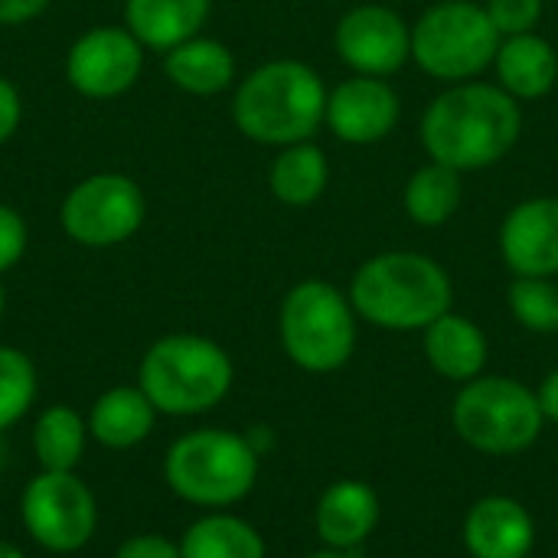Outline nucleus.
Returning <instances> with one entry per match:
<instances>
[{
  "instance_id": "32",
  "label": "nucleus",
  "mask_w": 558,
  "mask_h": 558,
  "mask_svg": "<svg viewBox=\"0 0 558 558\" xmlns=\"http://www.w3.org/2000/svg\"><path fill=\"white\" fill-rule=\"evenodd\" d=\"M52 0H0V26H20L36 20Z\"/></svg>"
},
{
  "instance_id": "33",
  "label": "nucleus",
  "mask_w": 558,
  "mask_h": 558,
  "mask_svg": "<svg viewBox=\"0 0 558 558\" xmlns=\"http://www.w3.org/2000/svg\"><path fill=\"white\" fill-rule=\"evenodd\" d=\"M536 399H539L543 418H549V422H556L558 425V369H553V373L543 379V386H539Z\"/></svg>"
},
{
  "instance_id": "9",
  "label": "nucleus",
  "mask_w": 558,
  "mask_h": 558,
  "mask_svg": "<svg viewBox=\"0 0 558 558\" xmlns=\"http://www.w3.org/2000/svg\"><path fill=\"white\" fill-rule=\"evenodd\" d=\"M20 520L36 546L69 556L92 543L98 504L75 471H39L20 497Z\"/></svg>"
},
{
  "instance_id": "10",
  "label": "nucleus",
  "mask_w": 558,
  "mask_h": 558,
  "mask_svg": "<svg viewBox=\"0 0 558 558\" xmlns=\"http://www.w3.org/2000/svg\"><path fill=\"white\" fill-rule=\"evenodd\" d=\"M147 216L141 186L124 173H92L75 183L59 209L62 232L85 248H111L128 242Z\"/></svg>"
},
{
  "instance_id": "4",
  "label": "nucleus",
  "mask_w": 558,
  "mask_h": 558,
  "mask_svg": "<svg viewBox=\"0 0 558 558\" xmlns=\"http://www.w3.org/2000/svg\"><path fill=\"white\" fill-rule=\"evenodd\" d=\"M229 353L199 333L160 337L141 360L137 386L160 415L186 418L216 409L232 389Z\"/></svg>"
},
{
  "instance_id": "19",
  "label": "nucleus",
  "mask_w": 558,
  "mask_h": 558,
  "mask_svg": "<svg viewBox=\"0 0 558 558\" xmlns=\"http://www.w3.org/2000/svg\"><path fill=\"white\" fill-rule=\"evenodd\" d=\"M497 78L500 88L510 92L517 101H533L553 92L558 82V52L539 33L504 36L497 49Z\"/></svg>"
},
{
  "instance_id": "27",
  "label": "nucleus",
  "mask_w": 558,
  "mask_h": 558,
  "mask_svg": "<svg viewBox=\"0 0 558 558\" xmlns=\"http://www.w3.org/2000/svg\"><path fill=\"white\" fill-rule=\"evenodd\" d=\"M507 301L526 330L558 333V284H553V278H517Z\"/></svg>"
},
{
  "instance_id": "16",
  "label": "nucleus",
  "mask_w": 558,
  "mask_h": 558,
  "mask_svg": "<svg viewBox=\"0 0 558 558\" xmlns=\"http://www.w3.org/2000/svg\"><path fill=\"white\" fill-rule=\"evenodd\" d=\"M379 523V497L363 481L330 484L314 510V526L324 546L343 553L363 546Z\"/></svg>"
},
{
  "instance_id": "36",
  "label": "nucleus",
  "mask_w": 558,
  "mask_h": 558,
  "mask_svg": "<svg viewBox=\"0 0 558 558\" xmlns=\"http://www.w3.org/2000/svg\"><path fill=\"white\" fill-rule=\"evenodd\" d=\"M3 307H7V298H3V284H0V317H3Z\"/></svg>"
},
{
  "instance_id": "17",
  "label": "nucleus",
  "mask_w": 558,
  "mask_h": 558,
  "mask_svg": "<svg viewBox=\"0 0 558 558\" xmlns=\"http://www.w3.org/2000/svg\"><path fill=\"white\" fill-rule=\"evenodd\" d=\"M213 10V0H128L124 26L144 49L170 52L173 46L199 36Z\"/></svg>"
},
{
  "instance_id": "14",
  "label": "nucleus",
  "mask_w": 558,
  "mask_h": 558,
  "mask_svg": "<svg viewBox=\"0 0 558 558\" xmlns=\"http://www.w3.org/2000/svg\"><path fill=\"white\" fill-rule=\"evenodd\" d=\"M500 255L517 278L558 275V196H533L507 213Z\"/></svg>"
},
{
  "instance_id": "18",
  "label": "nucleus",
  "mask_w": 558,
  "mask_h": 558,
  "mask_svg": "<svg viewBox=\"0 0 558 558\" xmlns=\"http://www.w3.org/2000/svg\"><path fill=\"white\" fill-rule=\"evenodd\" d=\"M425 360L441 379L471 383L487 366V337L471 317L448 311L425 327Z\"/></svg>"
},
{
  "instance_id": "30",
  "label": "nucleus",
  "mask_w": 558,
  "mask_h": 558,
  "mask_svg": "<svg viewBox=\"0 0 558 558\" xmlns=\"http://www.w3.org/2000/svg\"><path fill=\"white\" fill-rule=\"evenodd\" d=\"M114 558H183L180 556V546L160 533H141V536H131L118 546Z\"/></svg>"
},
{
  "instance_id": "15",
  "label": "nucleus",
  "mask_w": 558,
  "mask_h": 558,
  "mask_svg": "<svg viewBox=\"0 0 558 558\" xmlns=\"http://www.w3.org/2000/svg\"><path fill=\"white\" fill-rule=\"evenodd\" d=\"M536 543L530 510L513 497H484L468 510L464 546L471 558H526Z\"/></svg>"
},
{
  "instance_id": "7",
  "label": "nucleus",
  "mask_w": 558,
  "mask_h": 558,
  "mask_svg": "<svg viewBox=\"0 0 558 558\" xmlns=\"http://www.w3.org/2000/svg\"><path fill=\"white\" fill-rule=\"evenodd\" d=\"M504 36L487 7L474 0H438L412 26V59L438 82H474L494 65Z\"/></svg>"
},
{
  "instance_id": "23",
  "label": "nucleus",
  "mask_w": 558,
  "mask_h": 558,
  "mask_svg": "<svg viewBox=\"0 0 558 558\" xmlns=\"http://www.w3.org/2000/svg\"><path fill=\"white\" fill-rule=\"evenodd\" d=\"M183 558H265V539L258 530L232 513H209L196 520L183 539Z\"/></svg>"
},
{
  "instance_id": "28",
  "label": "nucleus",
  "mask_w": 558,
  "mask_h": 558,
  "mask_svg": "<svg viewBox=\"0 0 558 558\" xmlns=\"http://www.w3.org/2000/svg\"><path fill=\"white\" fill-rule=\"evenodd\" d=\"M487 13L500 29V36L536 33V23L543 16V0H487Z\"/></svg>"
},
{
  "instance_id": "29",
  "label": "nucleus",
  "mask_w": 558,
  "mask_h": 558,
  "mask_svg": "<svg viewBox=\"0 0 558 558\" xmlns=\"http://www.w3.org/2000/svg\"><path fill=\"white\" fill-rule=\"evenodd\" d=\"M26 239H29V235H26L23 216H20L13 206L0 203V275L10 271V268L23 258Z\"/></svg>"
},
{
  "instance_id": "5",
  "label": "nucleus",
  "mask_w": 558,
  "mask_h": 558,
  "mask_svg": "<svg viewBox=\"0 0 558 558\" xmlns=\"http://www.w3.org/2000/svg\"><path fill=\"white\" fill-rule=\"evenodd\" d=\"M258 451L248 438L226 428H199L177 438L163 458L167 487L206 510H222L245 500L258 481Z\"/></svg>"
},
{
  "instance_id": "13",
  "label": "nucleus",
  "mask_w": 558,
  "mask_h": 558,
  "mask_svg": "<svg viewBox=\"0 0 558 558\" xmlns=\"http://www.w3.org/2000/svg\"><path fill=\"white\" fill-rule=\"evenodd\" d=\"M402 101L386 78L353 75L327 95V128L343 144H376L396 131Z\"/></svg>"
},
{
  "instance_id": "35",
  "label": "nucleus",
  "mask_w": 558,
  "mask_h": 558,
  "mask_svg": "<svg viewBox=\"0 0 558 558\" xmlns=\"http://www.w3.org/2000/svg\"><path fill=\"white\" fill-rule=\"evenodd\" d=\"M307 558H350V556H343V553H337V549H327V553H314V556H307Z\"/></svg>"
},
{
  "instance_id": "24",
  "label": "nucleus",
  "mask_w": 558,
  "mask_h": 558,
  "mask_svg": "<svg viewBox=\"0 0 558 558\" xmlns=\"http://www.w3.org/2000/svg\"><path fill=\"white\" fill-rule=\"evenodd\" d=\"M402 203L412 222L425 229L445 226L461 206V173L454 167L432 160L409 177Z\"/></svg>"
},
{
  "instance_id": "3",
  "label": "nucleus",
  "mask_w": 558,
  "mask_h": 558,
  "mask_svg": "<svg viewBox=\"0 0 558 558\" xmlns=\"http://www.w3.org/2000/svg\"><path fill=\"white\" fill-rule=\"evenodd\" d=\"M451 275L422 252L373 255L350 284L353 311L383 330H425L451 311Z\"/></svg>"
},
{
  "instance_id": "6",
  "label": "nucleus",
  "mask_w": 558,
  "mask_h": 558,
  "mask_svg": "<svg viewBox=\"0 0 558 558\" xmlns=\"http://www.w3.org/2000/svg\"><path fill=\"white\" fill-rule=\"evenodd\" d=\"M278 330L288 360L307 373H337L356 350V311L337 284L320 278L284 294Z\"/></svg>"
},
{
  "instance_id": "31",
  "label": "nucleus",
  "mask_w": 558,
  "mask_h": 558,
  "mask_svg": "<svg viewBox=\"0 0 558 558\" xmlns=\"http://www.w3.org/2000/svg\"><path fill=\"white\" fill-rule=\"evenodd\" d=\"M20 121H23L20 92H16V85H13L7 75H0V144L10 141V137L16 134Z\"/></svg>"
},
{
  "instance_id": "20",
  "label": "nucleus",
  "mask_w": 558,
  "mask_h": 558,
  "mask_svg": "<svg viewBox=\"0 0 558 558\" xmlns=\"http://www.w3.org/2000/svg\"><path fill=\"white\" fill-rule=\"evenodd\" d=\"M154 422L157 409L141 386H114L95 399L88 412V435L111 451H128L147 441Z\"/></svg>"
},
{
  "instance_id": "25",
  "label": "nucleus",
  "mask_w": 558,
  "mask_h": 558,
  "mask_svg": "<svg viewBox=\"0 0 558 558\" xmlns=\"http://www.w3.org/2000/svg\"><path fill=\"white\" fill-rule=\"evenodd\" d=\"M88 422L69 405H49L33 428V454L39 471H75L85 451Z\"/></svg>"
},
{
  "instance_id": "21",
  "label": "nucleus",
  "mask_w": 558,
  "mask_h": 558,
  "mask_svg": "<svg viewBox=\"0 0 558 558\" xmlns=\"http://www.w3.org/2000/svg\"><path fill=\"white\" fill-rule=\"evenodd\" d=\"M163 72L177 88L190 95H219L235 78V56L219 39L193 36L163 52Z\"/></svg>"
},
{
  "instance_id": "11",
  "label": "nucleus",
  "mask_w": 558,
  "mask_h": 558,
  "mask_svg": "<svg viewBox=\"0 0 558 558\" xmlns=\"http://www.w3.org/2000/svg\"><path fill=\"white\" fill-rule=\"evenodd\" d=\"M144 46L128 26H95L65 56V78L85 98H118L141 78Z\"/></svg>"
},
{
  "instance_id": "22",
  "label": "nucleus",
  "mask_w": 558,
  "mask_h": 558,
  "mask_svg": "<svg viewBox=\"0 0 558 558\" xmlns=\"http://www.w3.org/2000/svg\"><path fill=\"white\" fill-rule=\"evenodd\" d=\"M327 180H330L327 154L311 141L281 147V154L271 160L268 170V186L275 199L294 209L317 203L327 190Z\"/></svg>"
},
{
  "instance_id": "12",
  "label": "nucleus",
  "mask_w": 558,
  "mask_h": 558,
  "mask_svg": "<svg viewBox=\"0 0 558 558\" xmlns=\"http://www.w3.org/2000/svg\"><path fill=\"white\" fill-rule=\"evenodd\" d=\"M337 56L356 75L386 78L412 59V26L383 3H363L337 23Z\"/></svg>"
},
{
  "instance_id": "2",
  "label": "nucleus",
  "mask_w": 558,
  "mask_h": 558,
  "mask_svg": "<svg viewBox=\"0 0 558 558\" xmlns=\"http://www.w3.org/2000/svg\"><path fill=\"white\" fill-rule=\"evenodd\" d=\"M324 78L298 59H275L252 69L232 98L235 128L268 147L311 141L327 118Z\"/></svg>"
},
{
  "instance_id": "1",
  "label": "nucleus",
  "mask_w": 558,
  "mask_h": 558,
  "mask_svg": "<svg viewBox=\"0 0 558 558\" xmlns=\"http://www.w3.org/2000/svg\"><path fill=\"white\" fill-rule=\"evenodd\" d=\"M520 101L490 82H458L422 114V144L428 157L458 173L504 160L520 141Z\"/></svg>"
},
{
  "instance_id": "26",
  "label": "nucleus",
  "mask_w": 558,
  "mask_h": 558,
  "mask_svg": "<svg viewBox=\"0 0 558 558\" xmlns=\"http://www.w3.org/2000/svg\"><path fill=\"white\" fill-rule=\"evenodd\" d=\"M36 399V366L23 350L0 347V432L16 425Z\"/></svg>"
},
{
  "instance_id": "34",
  "label": "nucleus",
  "mask_w": 558,
  "mask_h": 558,
  "mask_svg": "<svg viewBox=\"0 0 558 558\" xmlns=\"http://www.w3.org/2000/svg\"><path fill=\"white\" fill-rule=\"evenodd\" d=\"M0 558H26L13 543H0Z\"/></svg>"
},
{
  "instance_id": "8",
  "label": "nucleus",
  "mask_w": 558,
  "mask_h": 558,
  "mask_svg": "<svg viewBox=\"0 0 558 558\" xmlns=\"http://www.w3.org/2000/svg\"><path fill=\"white\" fill-rule=\"evenodd\" d=\"M454 432L484 454H520L543 432V409L533 389L507 376L464 383L451 409Z\"/></svg>"
}]
</instances>
